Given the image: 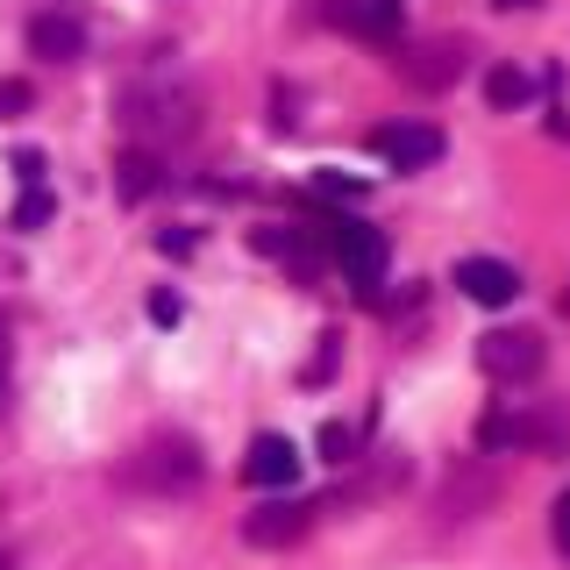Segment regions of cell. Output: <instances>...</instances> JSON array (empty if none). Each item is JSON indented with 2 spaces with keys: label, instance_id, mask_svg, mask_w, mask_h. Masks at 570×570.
<instances>
[{
  "label": "cell",
  "instance_id": "6da1fadb",
  "mask_svg": "<svg viewBox=\"0 0 570 570\" xmlns=\"http://www.w3.org/2000/svg\"><path fill=\"white\" fill-rule=\"evenodd\" d=\"M115 121L142 142H165V136H193L200 129V100L171 79H129L115 94Z\"/></svg>",
  "mask_w": 570,
  "mask_h": 570
},
{
  "label": "cell",
  "instance_id": "7a4b0ae2",
  "mask_svg": "<svg viewBox=\"0 0 570 570\" xmlns=\"http://www.w3.org/2000/svg\"><path fill=\"white\" fill-rule=\"evenodd\" d=\"M200 471L207 463H200V442L193 435H157L129 456V485H142V492H193Z\"/></svg>",
  "mask_w": 570,
  "mask_h": 570
},
{
  "label": "cell",
  "instance_id": "3957f363",
  "mask_svg": "<svg viewBox=\"0 0 570 570\" xmlns=\"http://www.w3.org/2000/svg\"><path fill=\"white\" fill-rule=\"evenodd\" d=\"M321 236H328L335 264H343V278H350L364 299H379V285H385V228H371V222H328Z\"/></svg>",
  "mask_w": 570,
  "mask_h": 570
},
{
  "label": "cell",
  "instance_id": "277c9868",
  "mask_svg": "<svg viewBox=\"0 0 570 570\" xmlns=\"http://www.w3.org/2000/svg\"><path fill=\"white\" fill-rule=\"evenodd\" d=\"M478 364H485V379H499V385H528L534 371H542V335L534 328H492L485 343H478Z\"/></svg>",
  "mask_w": 570,
  "mask_h": 570
},
{
  "label": "cell",
  "instance_id": "5b68a950",
  "mask_svg": "<svg viewBox=\"0 0 570 570\" xmlns=\"http://www.w3.org/2000/svg\"><path fill=\"white\" fill-rule=\"evenodd\" d=\"M371 150H379L392 171H421V165L442 157V129L435 121H379V129H371Z\"/></svg>",
  "mask_w": 570,
  "mask_h": 570
},
{
  "label": "cell",
  "instance_id": "8992f818",
  "mask_svg": "<svg viewBox=\"0 0 570 570\" xmlns=\"http://www.w3.org/2000/svg\"><path fill=\"white\" fill-rule=\"evenodd\" d=\"M307 521H314L307 499H264V507L243 513V542L249 549H293L307 534Z\"/></svg>",
  "mask_w": 570,
  "mask_h": 570
},
{
  "label": "cell",
  "instance_id": "52a82bcc",
  "mask_svg": "<svg viewBox=\"0 0 570 570\" xmlns=\"http://www.w3.org/2000/svg\"><path fill=\"white\" fill-rule=\"evenodd\" d=\"M243 478H249V485H264V492L299 485V442L293 435H257V442H249V456H243Z\"/></svg>",
  "mask_w": 570,
  "mask_h": 570
},
{
  "label": "cell",
  "instance_id": "ba28073f",
  "mask_svg": "<svg viewBox=\"0 0 570 570\" xmlns=\"http://www.w3.org/2000/svg\"><path fill=\"white\" fill-rule=\"evenodd\" d=\"M29 50L43 65H71V58H86V29H79V14L71 8H43V14H29Z\"/></svg>",
  "mask_w": 570,
  "mask_h": 570
},
{
  "label": "cell",
  "instance_id": "9c48e42d",
  "mask_svg": "<svg viewBox=\"0 0 570 570\" xmlns=\"http://www.w3.org/2000/svg\"><path fill=\"white\" fill-rule=\"evenodd\" d=\"M456 285L478 299V307H513V299H521V272L499 264V257H463L456 264Z\"/></svg>",
  "mask_w": 570,
  "mask_h": 570
},
{
  "label": "cell",
  "instance_id": "30bf717a",
  "mask_svg": "<svg viewBox=\"0 0 570 570\" xmlns=\"http://www.w3.org/2000/svg\"><path fill=\"white\" fill-rule=\"evenodd\" d=\"M392 65H400L414 86H428V94H442V86H456V71H463V50H456V43H414V50H400Z\"/></svg>",
  "mask_w": 570,
  "mask_h": 570
},
{
  "label": "cell",
  "instance_id": "8fae6325",
  "mask_svg": "<svg viewBox=\"0 0 570 570\" xmlns=\"http://www.w3.org/2000/svg\"><path fill=\"white\" fill-rule=\"evenodd\" d=\"M157 186H165V165H157L150 150H121L115 157V193L121 200H150Z\"/></svg>",
  "mask_w": 570,
  "mask_h": 570
},
{
  "label": "cell",
  "instance_id": "7c38bea8",
  "mask_svg": "<svg viewBox=\"0 0 570 570\" xmlns=\"http://www.w3.org/2000/svg\"><path fill=\"white\" fill-rule=\"evenodd\" d=\"M335 22H350L356 36H400V0H343V8H335Z\"/></svg>",
  "mask_w": 570,
  "mask_h": 570
},
{
  "label": "cell",
  "instance_id": "4fadbf2b",
  "mask_svg": "<svg viewBox=\"0 0 570 570\" xmlns=\"http://www.w3.org/2000/svg\"><path fill=\"white\" fill-rule=\"evenodd\" d=\"M528 94H534V79L521 65H492L485 71V100L499 107V115H513V107H528Z\"/></svg>",
  "mask_w": 570,
  "mask_h": 570
},
{
  "label": "cell",
  "instance_id": "5bb4252c",
  "mask_svg": "<svg viewBox=\"0 0 570 570\" xmlns=\"http://www.w3.org/2000/svg\"><path fill=\"white\" fill-rule=\"evenodd\" d=\"M485 499H492V478H485V471H478V478L456 471L450 492H442V513H450V521H463V507H485Z\"/></svg>",
  "mask_w": 570,
  "mask_h": 570
},
{
  "label": "cell",
  "instance_id": "9a60e30c",
  "mask_svg": "<svg viewBox=\"0 0 570 570\" xmlns=\"http://www.w3.org/2000/svg\"><path fill=\"white\" fill-rule=\"evenodd\" d=\"M50 214H58V200H50L43 186H22V200H14V228H43Z\"/></svg>",
  "mask_w": 570,
  "mask_h": 570
},
{
  "label": "cell",
  "instance_id": "2e32d148",
  "mask_svg": "<svg viewBox=\"0 0 570 570\" xmlns=\"http://www.w3.org/2000/svg\"><path fill=\"white\" fill-rule=\"evenodd\" d=\"M321 456H328V463H350V456H356V428L328 421V428H321Z\"/></svg>",
  "mask_w": 570,
  "mask_h": 570
},
{
  "label": "cell",
  "instance_id": "e0dca14e",
  "mask_svg": "<svg viewBox=\"0 0 570 570\" xmlns=\"http://www.w3.org/2000/svg\"><path fill=\"white\" fill-rule=\"evenodd\" d=\"M314 193H328V200H356V193H364V178H343V171H321V178H314Z\"/></svg>",
  "mask_w": 570,
  "mask_h": 570
},
{
  "label": "cell",
  "instance_id": "ac0fdd59",
  "mask_svg": "<svg viewBox=\"0 0 570 570\" xmlns=\"http://www.w3.org/2000/svg\"><path fill=\"white\" fill-rule=\"evenodd\" d=\"M549 534H557V557H570V492H557V507H549Z\"/></svg>",
  "mask_w": 570,
  "mask_h": 570
},
{
  "label": "cell",
  "instance_id": "d6986e66",
  "mask_svg": "<svg viewBox=\"0 0 570 570\" xmlns=\"http://www.w3.org/2000/svg\"><path fill=\"white\" fill-rule=\"evenodd\" d=\"M36 94H29V86L22 79H0V115H22V107H29Z\"/></svg>",
  "mask_w": 570,
  "mask_h": 570
},
{
  "label": "cell",
  "instance_id": "ffe728a7",
  "mask_svg": "<svg viewBox=\"0 0 570 570\" xmlns=\"http://www.w3.org/2000/svg\"><path fill=\"white\" fill-rule=\"evenodd\" d=\"M14 178H22V186H43V150H14Z\"/></svg>",
  "mask_w": 570,
  "mask_h": 570
},
{
  "label": "cell",
  "instance_id": "44dd1931",
  "mask_svg": "<svg viewBox=\"0 0 570 570\" xmlns=\"http://www.w3.org/2000/svg\"><path fill=\"white\" fill-rule=\"evenodd\" d=\"M157 249H165V257H193V228H165Z\"/></svg>",
  "mask_w": 570,
  "mask_h": 570
},
{
  "label": "cell",
  "instance_id": "7402d4cb",
  "mask_svg": "<svg viewBox=\"0 0 570 570\" xmlns=\"http://www.w3.org/2000/svg\"><path fill=\"white\" fill-rule=\"evenodd\" d=\"M178 314H186V307H178V293H150V321H165V328H171Z\"/></svg>",
  "mask_w": 570,
  "mask_h": 570
},
{
  "label": "cell",
  "instance_id": "603a6c76",
  "mask_svg": "<svg viewBox=\"0 0 570 570\" xmlns=\"http://www.w3.org/2000/svg\"><path fill=\"white\" fill-rule=\"evenodd\" d=\"M492 8H542V0H492Z\"/></svg>",
  "mask_w": 570,
  "mask_h": 570
},
{
  "label": "cell",
  "instance_id": "cb8c5ba5",
  "mask_svg": "<svg viewBox=\"0 0 570 570\" xmlns=\"http://www.w3.org/2000/svg\"><path fill=\"white\" fill-rule=\"evenodd\" d=\"M0 570H14V563H8V557H0Z\"/></svg>",
  "mask_w": 570,
  "mask_h": 570
},
{
  "label": "cell",
  "instance_id": "d4e9b609",
  "mask_svg": "<svg viewBox=\"0 0 570 570\" xmlns=\"http://www.w3.org/2000/svg\"><path fill=\"white\" fill-rule=\"evenodd\" d=\"M563 307H570V299H563Z\"/></svg>",
  "mask_w": 570,
  "mask_h": 570
}]
</instances>
